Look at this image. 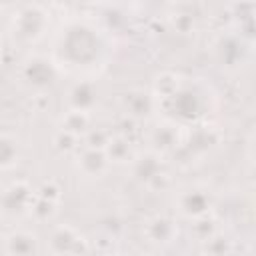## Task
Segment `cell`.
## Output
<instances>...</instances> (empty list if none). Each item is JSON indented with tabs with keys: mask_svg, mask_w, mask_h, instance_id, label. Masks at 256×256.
<instances>
[{
	"mask_svg": "<svg viewBox=\"0 0 256 256\" xmlns=\"http://www.w3.org/2000/svg\"><path fill=\"white\" fill-rule=\"evenodd\" d=\"M6 252L10 256H34L36 254V238L26 232H16L6 240Z\"/></svg>",
	"mask_w": 256,
	"mask_h": 256,
	"instance_id": "obj_3",
	"label": "cell"
},
{
	"mask_svg": "<svg viewBox=\"0 0 256 256\" xmlns=\"http://www.w3.org/2000/svg\"><path fill=\"white\" fill-rule=\"evenodd\" d=\"M44 14L42 12H38L36 8H28L26 12H22L20 14V24H18V34L20 36H32V32L30 30H34V36L36 34H40V30H42V26H44V18H42Z\"/></svg>",
	"mask_w": 256,
	"mask_h": 256,
	"instance_id": "obj_4",
	"label": "cell"
},
{
	"mask_svg": "<svg viewBox=\"0 0 256 256\" xmlns=\"http://www.w3.org/2000/svg\"><path fill=\"white\" fill-rule=\"evenodd\" d=\"M24 78L34 86H46L52 82L54 72H52L50 62H46L42 58H34L24 66Z\"/></svg>",
	"mask_w": 256,
	"mask_h": 256,
	"instance_id": "obj_2",
	"label": "cell"
},
{
	"mask_svg": "<svg viewBox=\"0 0 256 256\" xmlns=\"http://www.w3.org/2000/svg\"><path fill=\"white\" fill-rule=\"evenodd\" d=\"M68 34L62 38V54L74 64H86L98 56V38L86 26H74L66 30Z\"/></svg>",
	"mask_w": 256,
	"mask_h": 256,
	"instance_id": "obj_1",
	"label": "cell"
}]
</instances>
